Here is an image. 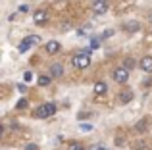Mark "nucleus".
I'll return each instance as SVG.
<instances>
[{"mask_svg":"<svg viewBox=\"0 0 152 150\" xmlns=\"http://www.w3.org/2000/svg\"><path fill=\"white\" fill-rule=\"evenodd\" d=\"M56 114V106L52 104V102H46V104L39 106L37 110H35V117H39V119H45V117H50Z\"/></svg>","mask_w":152,"mask_h":150,"instance_id":"1","label":"nucleus"},{"mask_svg":"<svg viewBox=\"0 0 152 150\" xmlns=\"http://www.w3.org/2000/svg\"><path fill=\"white\" fill-rule=\"evenodd\" d=\"M71 64H73L75 68H79V69H85V68L91 66V58H89V54H77V56H73Z\"/></svg>","mask_w":152,"mask_h":150,"instance_id":"2","label":"nucleus"},{"mask_svg":"<svg viewBox=\"0 0 152 150\" xmlns=\"http://www.w3.org/2000/svg\"><path fill=\"white\" fill-rule=\"evenodd\" d=\"M114 79H115L118 83L127 81V79H129V69H127V68H123V66H121V68H118V69L114 71Z\"/></svg>","mask_w":152,"mask_h":150,"instance_id":"3","label":"nucleus"},{"mask_svg":"<svg viewBox=\"0 0 152 150\" xmlns=\"http://www.w3.org/2000/svg\"><path fill=\"white\" fill-rule=\"evenodd\" d=\"M108 6H110V4H108V0L94 2L93 4V12H94V14H98V15H102V14H106V12H108Z\"/></svg>","mask_w":152,"mask_h":150,"instance_id":"4","label":"nucleus"},{"mask_svg":"<svg viewBox=\"0 0 152 150\" xmlns=\"http://www.w3.org/2000/svg\"><path fill=\"white\" fill-rule=\"evenodd\" d=\"M121 29H123V31H129V33H135V31L141 29V25H139L137 19H129V21H125V23L121 25Z\"/></svg>","mask_w":152,"mask_h":150,"instance_id":"5","label":"nucleus"},{"mask_svg":"<svg viewBox=\"0 0 152 150\" xmlns=\"http://www.w3.org/2000/svg\"><path fill=\"white\" fill-rule=\"evenodd\" d=\"M139 68L145 73H152V56H145L141 62H139Z\"/></svg>","mask_w":152,"mask_h":150,"instance_id":"6","label":"nucleus"},{"mask_svg":"<svg viewBox=\"0 0 152 150\" xmlns=\"http://www.w3.org/2000/svg\"><path fill=\"white\" fill-rule=\"evenodd\" d=\"M33 42H39V39H37V37H27L25 41H23L21 44L18 46V50H19L21 54H23V52H27V50H29V46L33 44Z\"/></svg>","mask_w":152,"mask_h":150,"instance_id":"7","label":"nucleus"},{"mask_svg":"<svg viewBox=\"0 0 152 150\" xmlns=\"http://www.w3.org/2000/svg\"><path fill=\"white\" fill-rule=\"evenodd\" d=\"M33 19H35L37 25H45V23H46V12L45 10H37L35 15H33Z\"/></svg>","mask_w":152,"mask_h":150,"instance_id":"8","label":"nucleus"},{"mask_svg":"<svg viewBox=\"0 0 152 150\" xmlns=\"http://www.w3.org/2000/svg\"><path fill=\"white\" fill-rule=\"evenodd\" d=\"M93 90H94V94H98V96H100V94H104L108 90V85L104 81H96V83H94V87H93Z\"/></svg>","mask_w":152,"mask_h":150,"instance_id":"9","label":"nucleus"},{"mask_svg":"<svg viewBox=\"0 0 152 150\" xmlns=\"http://www.w3.org/2000/svg\"><path fill=\"white\" fill-rule=\"evenodd\" d=\"M46 52H48V54H58V52H60V42H58V41L46 42Z\"/></svg>","mask_w":152,"mask_h":150,"instance_id":"10","label":"nucleus"},{"mask_svg":"<svg viewBox=\"0 0 152 150\" xmlns=\"http://www.w3.org/2000/svg\"><path fill=\"white\" fill-rule=\"evenodd\" d=\"M50 73H52V77H62V75H64L62 64H52L50 66Z\"/></svg>","mask_w":152,"mask_h":150,"instance_id":"11","label":"nucleus"},{"mask_svg":"<svg viewBox=\"0 0 152 150\" xmlns=\"http://www.w3.org/2000/svg\"><path fill=\"white\" fill-rule=\"evenodd\" d=\"M133 100V92L131 90H123V92H119V102L121 104H127V102Z\"/></svg>","mask_w":152,"mask_h":150,"instance_id":"12","label":"nucleus"},{"mask_svg":"<svg viewBox=\"0 0 152 150\" xmlns=\"http://www.w3.org/2000/svg\"><path fill=\"white\" fill-rule=\"evenodd\" d=\"M48 83H50V77H48V75H41V77H39V85H41V87H46Z\"/></svg>","mask_w":152,"mask_h":150,"instance_id":"13","label":"nucleus"},{"mask_svg":"<svg viewBox=\"0 0 152 150\" xmlns=\"http://www.w3.org/2000/svg\"><path fill=\"white\" fill-rule=\"evenodd\" d=\"M89 31H91V25H85V27H81V29L77 31V35H79V37H85Z\"/></svg>","mask_w":152,"mask_h":150,"instance_id":"14","label":"nucleus"},{"mask_svg":"<svg viewBox=\"0 0 152 150\" xmlns=\"http://www.w3.org/2000/svg\"><path fill=\"white\" fill-rule=\"evenodd\" d=\"M145 125H146V121H145V119H142V121H139V123L135 125V131H141V133H142V131H145V129H146Z\"/></svg>","mask_w":152,"mask_h":150,"instance_id":"15","label":"nucleus"},{"mask_svg":"<svg viewBox=\"0 0 152 150\" xmlns=\"http://www.w3.org/2000/svg\"><path fill=\"white\" fill-rule=\"evenodd\" d=\"M133 66H135V62L131 60V58H127V60L123 62V68H127V69H131V68H133Z\"/></svg>","mask_w":152,"mask_h":150,"instance_id":"16","label":"nucleus"},{"mask_svg":"<svg viewBox=\"0 0 152 150\" xmlns=\"http://www.w3.org/2000/svg\"><path fill=\"white\" fill-rule=\"evenodd\" d=\"M112 35H114V29H106L102 33V39H108V37H112Z\"/></svg>","mask_w":152,"mask_h":150,"instance_id":"17","label":"nucleus"},{"mask_svg":"<svg viewBox=\"0 0 152 150\" xmlns=\"http://www.w3.org/2000/svg\"><path fill=\"white\" fill-rule=\"evenodd\" d=\"M87 117H91V112H81L77 116V119H87Z\"/></svg>","mask_w":152,"mask_h":150,"instance_id":"18","label":"nucleus"},{"mask_svg":"<svg viewBox=\"0 0 152 150\" xmlns=\"http://www.w3.org/2000/svg\"><path fill=\"white\" fill-rule=\"evenodd\" d=\"M98 44H100V41H96V39H94V41H91V50L98 48Z\"/></svg>","mask_w":152,"mask_h":150,"instance_id":"19","label":"nucleus"},{"mask_svg":"<svg viewBox=\"0 0 152 150\" xmlns=\"http://www.w3.org/2000/svg\"><path fill=\"white\" fill-rule=\"evenodd\" d=\"M81 129H83V131H91L93 125H91V123H81Z\"/></svg>","mask_w":152,"mask_h":150,"instance_id":"20","label":"nucleus"},{"mask_svg":"<svg viewBox=\"0 0 152 150\" xmlns=\"http://www.w3.org/2000/svg\"><path fill=\"white\" fill-rule=\"evenodd\" d=\"M23 79H25V81H31V79H33V73H31V71H25V75H23Z\"/></svg>","mask_w":152,"mask_h":150,"instance_id":"21","label":"nucleus"},{"mask_svg":"<svg viewBox=\"0 0 152 150\" xmlns=\"http://www.w3.org/2000/svg\"><path fill=\"white\" fill-rule=\"evenodd\" d=\"M69 150H85V148H83L81 144H71V146H69Z\"/></svg>","mask_w":152,"mask_h":150,"instance_id":"22","label":"nucleus"},{"mask_svg":"<svg viewBox=\"0 0 152 150\" xmlns=\"http://www.w3.org/2000/svg\"><path fill=\"white\" fill-rule=\"evenodd\" d=\"M25 106H27V102H25V100H19V102H18V108H19V110H23Z\"/></svg>","mask_w":152,"mask_h":150,"instance_id":"23","label":"nucleus"},{"mask_svg":"<svg viewBox=\"0 0 152 150\" xmlns=\"http://www.w3.org/2000/svg\"><path fill=\"white\" fill-rule=\"evenodd\" d=\"M25 150H39V148L35 146V144H27V146H25Z\"/></svg>","mask_w":152,"mask_h":150,"instance_id":"24","label":"nucleus"},{"mask_svg":"<svg viewBox=\"0 0 152 150\" xmlns=\"http://www.w3.org/2000/svg\"><path fill=\"white\" fill-rule=\"evenodd\" d=\"M94 2H100V0H93V4H94Z\"/></svg>","mask_w":152,"mask_h":150,"instance_id":"25","label":"nucleus"},{"mask_svg":"<svg viewBox=\"0 0 152 150\" xmlns=\"http://www.w3.org/2000/svg\"><path fill=\"white\" fill-rule=\"evenodd\" d=\"M98 150H106V148H98Z\"/></svg>","mask_w":152,"mask_h":150,"instance_id":"26","label":"nucleus"}]
</instances>
